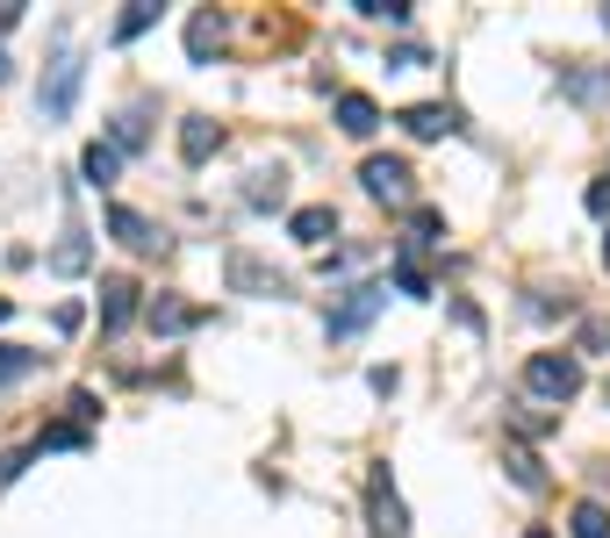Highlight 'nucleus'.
Instances as JSON below:
<instances>
[{"mask_svg":"<svg viewBox=\"0 0 610 538\" xmlns=\"http://www.w3.org/2000/svg\"><path fill=\"white\" fill-rule=\"evenodd\" d=\"M525 388L546 395V403H575V395H582V359H575V352H531Z\"/></svg>","mask_w":610,"mask_h":538,"instance_id":"nucleus-1","label":"nucleus"},{"mask_svg":"<svg viewBox=\"0 0 610 538\" xmlns=\"http://www.w3.org/2000/svg\"><path fill=\"white\" fill-rule=\"evenodd\" d=\"M589 215H610V180H597V187H589Z\"/></svg>","mask_w":610,"mask_h":538,"instance_id":"nucleus-28","label":"nucleus"},{"mask_svg":"<svg viewBox=\"0 0 610 538\" xmlns=\"http://www.w3.org/2000/svg\"><path fill=\"white\" fill-rule=\"evenodd\" d=\"M51 323H58V331H80L87 309H80V302H58V316H51Z\"/></svg>","mask_w":610,"mask_h":538,"instance_id":"nucleus-27","label":"nucleus"},{"mask_svg":"<svg viewBox=\"0 0 610 538\" xmlns=\"http://www.w3.org/2000/svg\"><path fill=\"white\" fill-rule=\"evenodd\" d=\"M395 287H403V295H431V273H424L417 258H403V266H395Z\"/></svg>","mask_w":610,"mask_h":538,"instance_id":"nucleus-24","label":"nucleus"},{"mask_svg":"<svg viewBox=\"0 0 610 538\" xmlns=\"http://www.w3.org/2000/svg\"><path fill=\"white\" fill-rule=\"evenodd\" d=\"M525 538H553V531H525Z\"/></svg>","mask_w":610,"mask_h":538,"instance_id":"nucleus-32","label":"nucleus"},{"mask_svg":"<svg viewBox=\"0 0 610 538\" xmlns=\"http://www.w3.org/2000/svg\"><path fill=\"white\" fill-rule=\"evenodd\" d=\"M366 510H374V538H409V510H403V496L388 488V474H374V488H366Z\"/></svg>","mask_w":610,"mask_h":538,"instance_id":"nucleus-5","label":"nucleus"},{"mask_svg":"<svg viewBox=\"0 0 610 538\" xmlns=\"http://www.w3.org/2000/svg\"><path fill=\"white\" fill-rule=\"evenodd\" d=\"M122 323H136V281L130 273H109L101 281V331H122Z\"/></svg>","mask_w":610,"mask_h":538,"instance_id":"nucleus-7","label":"nucleus"},{"mask_svg":"<svg viewBox=\"0 0 610 538\" xmlns=\"http://www.w3.org/2000/svg\"><path fill=\"white\" fill-rule=\"evenodd\" d=\"M568 531H575V538H610V510H603V503H575Z\"/></svg>","mask_w":610,"mask_h":538,"instance_id":"nucleus-18","label":"nucleus"},{"mask_svg":"<svg viewBox=\"0 0 610 538\" xmlns=\"http://www.w3.org/2000/svg\"><path fill=\"white\" fill-rule=\"evenodd\" d=\"M244 202H252V209H281V202H287V173H281V165H273V173L258 165L252 187H244Z\"/></svg>","mask_w":610,"mask_h":538,"instance_id":"nucleus-14","label":"nucleus"},{"mask_svg":"<svg viewBox=\"0 0 610 538\" xmlns=\"http://www.w3.org/2000/svg\"><path fill=\"white\" fill-rule=\"evenodd\" d=\"M151 22H159V0H130V8L115 14V43H136Z\"/></svg>","mask_w":610,"mask_h":538,"instance_id":"nucleus-16","label":"nucleus"},{"mask_svg":"<svg viewBox=\"0 0 610 538\" xmlns=\"http://www.w3.org/2000/svg\"><path fill=\"white\" fill-rule=\"evenodd\" d=\"M380 309H388V287L380 281H359V287H345V302L331 309V337H353V331H366Z\"/></svg>","mask_w":610,"mask_h":538,"instance_id":"nucleus-4","label":"nucleus"},{"mask_svg":"<svg viewBox=\"0 0 610 538\" xmlns=\"http://www.w3.org/2000/svg\"><path fill=\"white\" fill-rule=\"evenodd\" d=\"M80 80H87L80 51H58V58H51V72H43V87H37L43 122H65V115H72V101H80Z\"/></svg>","mask_w":610,"mask_h":538,"instance_id":"nucleus-2","label":"nucleus"},{"mask_svg":"<svg viewBox=\"0 0 610 538\" xmlns=\"http://www.w3.org/2000/svg\"><path fill=\"white\" fill-rule=\"evenodd\" d=\"M51 273H87V244H80V237H65V244L51 252Z\"/></svg>","mask_w":610,"mask_h":538,"instance_id":"nucleus-23","label":"nucleus"},{"mask_svg":"<svg viewBox=\"0 0 610 538\" xmlns=\"http://www.w3.org/2000/svg\"><path fill=\"white\" fill-rule=\"evenodd\" d=\"M216 43H223V14H216V8H194V14H187V58H194V65H209V58H216Z\"/></svg>","mask_w":610,"mask_h":538,"instance_id":"nucleus-11","label":"nucleus"},{"mask_svg":"<svg viewBox=\"0 0 610 538\" xmlns=\"http://www.w3.org/2000/svg\"><path fill=\"white\" fill-rule=\"evenodd\" d=\"M338 130H345V136H374V130H380L374 94H338Z\"/></svg>","mask_w":610,"mask_h":538,"instance_id":"nucleus-13","label":"nucleus"},{"mask_svg":"<svg viewBox=\"0 0 610 538\" xmlns=\"http://www.w3.org/2000/svg\"><path fill=\"white\" fill-rule=\"evenodd\" d=\"M8 316H14V302H0V323H8Z\"/></svg>","mask_w":610,"mask_h":538,"instance_id":"nucleus-31","label":"nucleus"},{"mask_svg":"<svg viewBox=\"0 0 610 538\" xmlns=\"http://www.w3.org/2000/svg\"><path fill=\"white\" fill-rule=\"evenodd\" d=\"M216 144H223V130H216L209 115H187V122H180V159H187V165H209V159H216Z\"/></svg>","mask_w":610,"mask_h":538,"instance_id":"nucleus-10","label":"nucleus"},{"mask_svg":"<svg viewBox=\"0 0 610 538\" xmlns=\"http://www.w3.org/2000/svg\"><path fill=\"white\" fill-rule=\"evenodd\" d=\"M603 266H610V237H603Z\"/></svg>","mask_w":610,"mask_h":538,"instance_id":"nucleus-33","label":"nucleus"},{"mask_svg":"<svg viewBox=\"0 0 610 538\" xmlns=\"http://www.w3.org/2000/svg\"><path fill=\"white\" fill-rule=\"evenodd\" d=\"M603 29H610V8H603Z\"/></svg>","mask_w":610,"mask_h":538,"instance_id":"nucleus-34","label":"nucleus"},{"mask_svg":"<svg viewBox=\"0 0 610 538\" xmlns=\"http://www.w3.org/2000/svg\"><path fill=\"white\" fill-rule=\"evenodd\" d=\"M8 72H14V65H8V51H0V87H8Z\"/></svg>","mask_w":610,"mask_h":538,"instance_id":"nucleus-30","label":"nucleus"},{"mask_svg":"<svg viewBox=\"0 0 610 538\" xmlns=\"http://www.w3.org/2000/svg\"><path fill=\"white\" fill-rule=\"evenodd\" d=\"M560 87L575 101H610V72H560Z\"/></svg>","mask_w":610,"mask_h":538,"instance_id":"nucleus-19","label":"nucleus"},{"mask_svg":"<svg viewBox=\"0 0 610 538\" xmlns=\"http://www.w3.org/2000/svg\"><path fill=\"white\" fill-rule=\"evenodd\" d=\"M403 130L417 136V144H438V136L453 130V108H438V101H417V108H403Z\"/></svg>","mask_w":610,"mask_h":538,"instance_id":"nucleus-12","label":"nucleus"},{"mask_svg":"<svg viewBox=\"0 0 610 538\" xmlns=\"http://www.w3.org/2000/svg\"><path fill=\"white\" fill-rule=\"evenodd\" d=\"M502 467H510V481L525 488V496H539V488H546V467L525 453V445H510V453H502Z\"/></svg>","mask_w":610,"mask_h":538,"instance_id":"nucleus-17","label":"nucleus"},{"mask_svg":"<svg viewBox=\"0 0 610 538\" xmlns=\"http://www.w3.org/2000/svg\"><path fill=\"white\" fill-rule=\"evenodd\" d=\"M359 180H366V194H374V202L417 215V173H409L403 159H366V165H359Z\"/></svg>","mask_w":610,"mask_h":538,"instance_id":"nucleus-3","label":"nucleus"},{"mask_svg":"<svg viewBox=\"0 0 610 538\" xmlns=\"http://www.w3.org/2000/svg\"><path fill=\"white\" fill-rule=\"evenodd\" d=\"M80 173L94 180V187H115V173H122V151L115 144H87V159H80Z\"/></svg>","mask_w":610,"mask_h":538,"instance_id":"nucleus-15","label":"nucleus"},{"mask_svg":"<svg viewBox=\"0 0 610 538\" xmlns=\"http://www.w3.org/2000/svg\"><path fill=\"white\" fill-rule=\"evenodd\" d=\"M231 287L237 295H287V281L273 266H258L252 252H231Z\"/></svg>","mask_w":610,"mask_h":538,"instance_id":"nucleus-8","label":"nucleus"},{"mask_svg":"<svg viewBox=\"0 0 610 538\" xmlns=\"http://www.w3.org/2000/svg\"><path fill=\"white\" fill-rule=\"evenodd\" d=\"M287 237H295V244H324V237H338V209H331V202L295 209V215H287Z\"/></svg>","mask_w":610,"mask_h":538,"instance_id":"nucleus-9","label":"nucleus"},{"mask_svg":"<svg viewBox=\"0 0 610 538\" xmlns=\"http://www.w3.org/2000/svg\"><path fill=\"white\" fill-rule=\"evenodd\" d=\"M187 323H194L187 302H151V331H187Z\"/></svg>","mask_w":610,"mask_h":538,"instance_id":"nucleus-21","label":"nucleus"},{"mask_svg":"<svg viewBox=\"0 0 610 538\" xmlns=\"http://www.w3.org/2000/svg\"><path fill=\"white\" fill-rule=\"evenodd\" d=\"M109 230H115V244H130V252H165V237H159V223H151V215H136V209H109Z\"/></svg>","mask_w":610,"mask_h":538,"instance_id":"nucleus-6","label":"nucleus"},{"mask_svg":"<svg viewBox=\"0 0 610 538\" xmlns=\"http://www.w3.org/2000/svg\"><path fill=\"white\" fill-rule=\"evenodd\" d=\"M80 438H87L80 424H51V430H43V453H65V445H80Z\"/></svg>","mask_w":610,"mask_h":538,"instance_id":"nucleus-26","label":"nucleus"},{"mask_svg":"<svg viewBox=\"0 0 610 538\" xmlns=\"http://www.w3.org/2000/svg\"><path fill=\"white\" fill-rule=\"evenodd\" d=\"M22 374H37V352H29V345H0V388L22 380Z\"/></svg>","mask_w":610,"mask_h":538,"instance_id":"nucleus-20","label":"nucleus"},{"mask_svg":"<svg viewBox=\"0 0 610 538\" xmlns=\"http://www.w3.org/2000/svg\"><path fill=\"white\" fill-rule=\"evenodd\" d=\"M366 22H409V0H353Z\"/></svg>","mask_w":610,"mask_h":538,"instance_id":"nucleus-22","label":"nucleus"},{"mask_svg":"<svg viewBox=\"0 0 610 538\" xmlns=\"http://www.w3.org/2000/svg\"><path fill=\"white\" fill-rule=\"evenodd\" d=\"M14 22H22V0H0V37H8Z\"/></svg>","mask_w":610,"mask_h":538,"instance_id":"nucleus-29","label":"nucleus"},{"mask_svg":"<svg viewBox=\"0 0 610 538\" xmlns=\"http://www.w3.org/2000/svg\"><path fill=\"white\" fill-rule=\"evenodd\" d=\"M115 151H144V115H115Z\"/></svg>","mask_w":610,"mask_h":538,"instance_id":"nucleus-25","label":"nucleus"}]
</instances>
